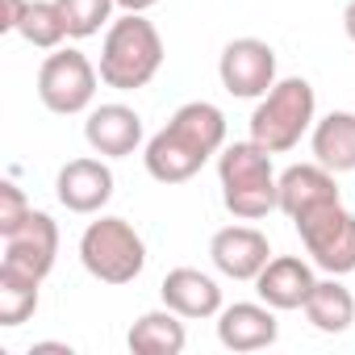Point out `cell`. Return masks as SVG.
Listing matches in <instances>:
<instances>
[{
	"label": "cell",
	"instance_id": "obj_1",
	"mask_svg": "<svg viewBox=\"0 0 355 355\" xmlns=\"http://www.w3.org/2000/svg\"><path fill=\"white\" fill-rule=\"evenodd\" d=\"M218 180L226 209L243 222H259L280 209V175L272 167V150H263L255 138L218 150Z\"/></svg>",
	"mask_w": 355,
	"mask_h": 355
},
{
	"label": "cell",
	"instance_id": "obj_2",
	"mask_svg": "<svg viewBox=\"0 0 355 355\" xmlns=\"http://www.w3.org/2000/svg\"><path fill=\"white\" fill-rule=\"evenodd\" d=\"M163 67V38L142 13H125L105 30L101 42V84L117 92L146 88Z\"/></svg>",
	"mask_w": 355,
	"mask_h": 355
},
{
	"label": "cell",
	"instance_id": "obj_3",
	"mask_svg": "<svg viewBox=\"0 0 355 355\" xmlns=\"http://www.w3.org/2000/svg\"><path fill=\"white\" fill-rule=\"evenodd\" d=\"M313 121H318L313 84L301 76H288V80H276L268 88V96H259V105L251 113V138L263 150L284 155L313 130Z\"/></svg>",
	"mask_w": 355,
	"mask_h": 355
},
{
	"label": "cell",
	"instance_id": "obj_4",
	"mask_svg": "<svg viewBox=\"0 0 355 355\" xmlns=\"http://www.w3.org/2000/svg\"><path fill=\"white\" fill-rule=\"evenodd\" d=\"M80 263L101 284H130L146 268V243L125 218H96L80 234Z\"/></svg>",
	"mask_w": 355,
	"mask_h": 355
},
{
	"label": "cell",
	"instance_id": "obj_5",
	"mask_svg": "<svg viewBox=\"0 0 355 355\" xmlns=\"http://www.w3.org/2000/svg\"><path fill=\"white\" fill-rule=\"evenodd\" d=\"M301 234L305 255L326 272V276H347L355 272V214L343 201H330L305 218L293 222Z\"/></svg>",
	"mask_w": 355,
	"mask_h": 355
},
{
	"label": "cell",
	"instance_id": "obj_6",
	"mask_svg": "<svg viewBox=\"0 0 355 355\" xmlns=\"http://www.w3.org/2000/svg\"><path fill=\"white\" fill-rule=\"evenodd\" d=\"M96 84H101V67H92V59L76 46L51 51L46 63L38 67V101L59 117L84 113L96 96Z\"/></svg>",
	"mask_w": 355,
	"mask_h": 355
},
{
	"label": "cell",
	"instance_id": "obj_7",
	"mask_svg": "<svg viewBox=\"0 0 355 355\" xmlns=\"http://www.w3.org/2000/svg\"><path fill=\"white\" fill-rule=\"evenodd\" d=\"M59 259V226L51 214L42 209H30V218L5 234V251H0V268L5 272H17V276H30V280H46L51 268Z\"/></svg>",
	"mask_w": 355,
	"mask_h": 355
},
{
	"label": "cell",
	"instance_id": "obj_8",
	"mask_svg": "<svg viewBox=\"0 0 355 355\" xmlns=\"http://www.w3.org/2000/svg\"><path fill=\"white\" fill-rule=\"evenodd\" d=\"M218 76L230 96L259 101L276 84V51L263 38H234L218 59Z\"/></svg>",
	"mask_w": 355,
	"mask_h": 355
},
{
	"label": "cell",
	"instance_id": "obj_9",
	"mask_svg": "<svg viewBox=\"0 0 355 355\" xmlns=\"http://www.w3.org/2000/svg\"><path fill=\"white\" fill-rule=\"evenodd\" d=\"M209 259L230 280H255L268 268L272 247H268V234L255 226H226L209 239Z\"/></svg>",
	"mask_w": 355,
	"mask_h": 355
},
{
	"label": "cell",
	"instance_id": "obj_10",
	"mask_svg": "<svg viewBox=\"0 0 355 355\" xmlns=\"http://www.w3.org/2000/svg\"><path fill=\"white\" fill-rule=\"evenodd\" d=\"M276 334H280V322L268 301H239L218 313V338L226 351H239V355L263 351L276 343Z\"/></svg>",
	"mask_w": 355,
	"mask_h": 355
},
{
	"label": "cell",
	"instance_id": "obj_11",
	"mask_svg": "<svg viewBox=\"0 0 355 355\" xmlns=\"http://www.w3.org/2000/svg\"><path fill=\"white\" fill-rule=\"evenodd\" d=\"M59 205L71 214H101L113 197V171L101 159H71L55 180Z\"/></svg>",
	"mask_w": 355,
	"mask_h": 355
},
{
	"label": "cell",
	"instance_id": "obj_12",
	"mask_svg": "<svg viewBox=\"0 0 355 355\" xmlns=\"http://www.w3.org/2000/svg\"><path fill=\"white\" fill-rule=\"evenodd\" d=\"M338 201V184H334V171L313 163H293L280 171V214H288L293 222Z\"/></svg>",
	"mask_w": 355,
	"mask_h": 355
},
{
	"label": "cell",
	"instance_id": "obj_13",
	"mask_svg": "<svg viewBox=\"0 0 355 355\" xmlns=\"http://www.w3.org/2000/svg\"><path fill=\"white\" fill-rule=\"evenodd\" d=\"M84 138L105 159H125L142 146V117L130 105H96L84 121Z\"/></svg>",
	"mask_w": 355,
	"mask_h": 355
},
{
	"label": "cell",
	"instance_id": "obj_14",
	"mask_svg": "<svg viewBox=\"0 0 355 355\" xmlns=\"http://www.w3.org/2000/svg\"><path fill=\"white\" fill-rule=\"evenodd\" d=\"M313 284H318V276L301 255H272L268 268L255 276V293L272 309H305Z\"/></svg>",
	"mask_w": 355,
	"mask_h": 355
},
{
	"label": "cell",
	"instance_id": "obj_15",
	"mask_svg": "<svg viewBox=\"0 0 355 355\" xmlns=\"http://www.w3.org/2000/svg\"><path fill=\"white\" fill-rule=\"evenodd\" d=\"M159 297H163L167 309H175V313L189 318V322L218 318L222 313V288L201 268H171L163 276V284H159Z\"/></svg>",
	"mask_w": 355,
	"mask_h": 355
},
{
	"label": "cell",
	"instance_id": "obj_16",
	"mask_svg": "<svg viewBox=\"0 0 355 355\" xmlns=\"http://www.w3.org/2000/svg\"><path fill=\"white\" fill-rule=\"evenodd\" d=\"M142 163H146V171H150V180H159V184H184V180H193V175L209 163V155H201L193 142H184L171 125H163V130L146 142Z\"/></svg>",
	"mask_w": 355,
	"mask_h": 355
},
{
	"label": "cell",
	"instance_id": "obj_17",
	"mask_svg": "<svg viewBox=\"0 0 355 355\" xmlns=\"http://www.w3.org/2000/svg\"><path fill=\"white\" fill-rule=\"evenodd\" d=\"M309 146H313V159H318L322 167H330L334 175L355 171V113L334 109V113H326L322 121H313Z\"/></svg>",
	"mask_w": 355,
	"mask_h": 355
},
{
	"label": "cell",
	"instance_id": "obj_18",
	"mask_svg": "<svg viewBox=\"0 0 355 355\" xmlns=\"http://www.w3.org/2000/svg\"><path fill=\"white\" fill-rule=\"evenodd\" d=\"M125 343H130L134 355H180V351L189 347V330H184V318H180V313L163 305V309L142 313V318L130 326Z\"/></svg>",
	"mask_w": 355,
	"mask_h": 355
},
{
	"label": "cell",
	"instance_id": "obj_19",
	"mask_svg": "<svg viewBox=\"0 0 355 355\" xmlns=\"http://www.w3.org/2000/svg\"><path fill=\"white\" fill-rule=\"evenodd\" d=\"M167 125L180 134L184 142H193L201 155H209V159L226 146V113H222L218 105H209V101H189V105H180V109L167 117Z\"/></svg>",
	"mask_w": 355,
	"mask_h": 355
},
{
	"label": "cell",
	"instance_id": "obj_20",
	"mask_svg": "<svg viewBox=\"0 0 355 355\" xmlns=\"http://www.w3.org/2000/svg\"><path fill=\"white\" fill-rule=\"evenodd\" d=\"M305 318H309V326L322 330V334H343V330H351V322H355V297H351V288H347L338 276L318 280L313 293H309V301H305Z\"/></svg>",
	"mask_w": 355,
	"mask_h": 355
},
{
	"label": "cell",
	"instance_id": "obj_21",
	"mask_svg": "<svg viewBox=\"0 0 355 355\" xmlns=\"http://www.w3.org/2000/svg\"><path fill=\"white\" fill-rule=\"evenodd\" d=\"M17 34L38 46V51H59V42L67 38V21H63V9L59 0H30V9L17 26Z\"/></svg>",
	"mask_w": 355,
	"mask_h": 355
},
{
	"label": "cell",
	"instance_id": "obj_22",
	"mask_svg": "<svg viewBox=\"0 0 355 355\" xmlns=\"http://www.w3.org/2000/svg\"><path fill=\"white\" fill-rule=\"evenodd\" d=\"M38 280L30 276H17V272H5L0 268V326H21L38 313Z\"/></svg>",
	"mask_w": 355,
	"mask_h": 355
},
{
	"label": "cell",
	"instance_id": "obj_23",
	"mask_svg": "<svg viewBox=\"0 0 355 355\" xmlns=\"http://www.w3.org/2000/svg\"><path fill=\"white\" fill-rule=\"evenodd\" d=\"M59 9L67 21V38H92L105 26H113L117 0H59Z\"/></svg>",
	"mask_w": 355,
	"mask_h": 355
},
{
	"label": "cell",
	"instance_id": "obj_24",
	"mask_svg": "<svg viewBox=\"0 0 355 355\" xmlns=\"http://www.w3.org/2000/svg\"><path fill=\"white\" fill-rule=\"evenodd\" d=\"M26 218H30V201H26V193H21L13 180H5V184H0V239L13 234Z\"/></svg>",
	"mask_w": 355,
	"mask_h": 355
},
{
	"label": "cell",
	"instance_id": "obj_25",
	"mask_svg": "<svg viewBox=\"0 0 355 355\" xmlns=\"http://www.w3.org/2000/svg\"><path fill=\"white\" fill-rule=\"evenodd\" d=\"M26 9H30V0H0V34H17Z\"/></svg>",
	"mask_w": 355,
	"mask_h": 355
},
{
	"label": "cell",
	"instance_id": "obj_26",
	"mask_svg": "<svg viewBox=\"0 0 355 355\" xmlns=\"http://www.w3.org/2000/svg\"><path fill=\"white\" fill-rule=\"evenodd\" d=\"M159 0H117V9L121 13H146V9H155Z\"/></svg>",
	"mask_w": 355,
	"mask_h": 355
},
{
	"label": "cell",
	"instance_id": "obj_27",
	"mask_svg": "<svg viewBox=\"0 0 355 355\" xmlns=\"http://www.w3.org/2000/svg\"><path fill=\"white\" fill-rule=\"evenodd\" d=\"M343 30H347V38L355 42V0H351L347 9H343Z\"/></svg>",
	"mask_w": 355,
	"mask_h": 355
}]
</instances>
